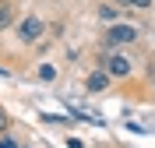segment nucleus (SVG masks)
Listing matches in <instances>:
<instances>
[{
  "instance_id": "obj_1",
  "label": "nucleus",
  "mask_w": 155,
  "mask_h": 148,
  "mask_svg": "<svg viewBox=\"0 0 155 148\" xmlns=\"http://www.w3.org/2000/svg\"><path fill=\"white\" fill-rule=\"evenodd\" d=\"M102 39H106V46L113 49V46H127V42H137L141 35H137V28H134V25H124V21H113V25L106 28V35H102Z\"/></svg>"
},
{
  "instance_id": "obj_2",
  "label": "nucleus",
  "mask_w": 155,
  "mask_h": 148,
  "mask_svg": "<svg viewBox=\"0 0 155 148\" xmlns=\"http://www.w3.org/2000/svg\"><path fill=\"white\" fill-rule=\"evenodd\" d=\"M18 39H21V42H39V39H42V18H39V14L21 18V25H18Z\"/></svg>"
},
{
  "instance_id": "obj_3",
  "label": "nucleus",
  "mask_w": 155,
  "mask_h": 148,
  "mask_svg": "<svg viewBox=\"0 0 155 148\" xmlns=\"http://www.w3.org/2000/svg\"><path fill=\"white\" fill-rule=\"evenodd\" d=\"M102 71H106L109 78H127L130 71H134V64L127 57H120V53H113V57H106V64H102Z\"/></svg>"
},
{
  "instance_id": "obj_4",
  "label": "nucleus",
  "mask_w": 155,
  "mask_h": 148,
  "mask_svg": "<svg viewBox=\"0 0 155 148\" xmlns=\"http://www.w3.org/2000/svg\"><path fill=\"white\" fill-rule=\"evenodd\" d=\"M109 81H113V78H109L106 71H92V74L85 78V88L99 95V92H106V88H109Z\"/></svg>"
},
{
  "instance_id": "obj_5",
  "label": "nucleus",
  "mask_w": 155,
  "mask_h": 148,
  "mask_svg": "<svg viewBox=\"0 0 155 148\" xmlns=\"http://www.w3.org/2000/svg\"><path fill=\"white\" fill-rule=\"evenodd\" d=\"M11 21H14V4L11 0H0V32L7 28Z\"/></svg>"
},
{
  "instance_id": "obj_6",
  "label": "nucleus",
  "mask_w": 155,
  "mask_h": 148,
  "mask_svg": "<svg viewBox=\"0 0 155 148\" xmlns=\"http://www.w3.org/2000/svg\"><path fill=\"white\" fill-rule=\"evenodd\" d=\"M99 18H102V21H109V25H113V21L120 18V11H116V4H102V7H99Z\"/></svg>"
},
{
  "instance_id": "obj_7",
  "label": "nucleus",
  "mask_w": 155,
  "mask_h": 148,
  "mask_svg": "<svg viewBox=\"0 0 155 148\" xmlns=\"http://www.w3.org/2000/svg\"><path fill=\"white\" fill-rule=\"evenodd\" d=\"M39 81H57V67L53 64H39Z\"/></svg>"
},
{
  "instance_id": "obj_8",
  "label": "nucleus",
  "mask_w": 155,
  "mask_h": 148,
  "mask_svg": "<svg viewBox=\"0 0 155 148\" xmlns=\"http://www.w3.org/2000/svg\"><path fill=\"white\" fill-rule=\"evenodd\" d=\"M0 148H18V141L11 138V134H0Z\"/></svg>"
},
{
  "instance_id": "obj_9",
  "label": "nucleus",
  "mask_w": 155,
  "mask_h": 148,
  "mask_svg": "<svg viewBox=\"0 0 155 148\" xmlns=\"http://www.w3.org/2000/svg\"><path fill=\"white\" fill-rule=\"evenodd\" d=\"M130 4H134V7H141V11H148V7H152V0H130Z\"/></svg>"
},
{
  "instance_id": "obj_10",
  "label": "nucleus",
  "mask_w": 155,
  "mask_h": 148,
  "mask_svg": "<svg viewBox=\"0 0 155 148\" xmlns=\"http://www.w3.org/2000/svg\"><path fill=\"white\" fill-rule=\"evenodd\" d=\"M4 130H7V113L0 109V134H4Z\"/></svg>"
},
{
  "instance_id": "obj_11",
  "label": "nucleus",
  "mask_w": 155,
  "mask_h": 148,
  "mask_svg": "<svg viewBox=\"0 0 155 148\" xmlns=\"http://www.w3.org/2000/svg\"><path fill=\"white\" fill-rule=\"evenodd\" d=\"M67 148H85V145H81L78 138H71V141H67Z\"/></svg>"
},
{
  "instance_id": "obj_12",
  "label": "nucleus",
  "mask_w": 155,
  "mask_h": 148,
  "mask_svg": "<svg viewBox=\"0 0 155 148\" xmlns=\"http://www.w3.org/2000/svg\"><path fill=\"white\" fill-rule=\"evenodd\" d=\"M109 4H116V7H120V4H130V0H109Z\"/></svg>"
}]
</instances>
